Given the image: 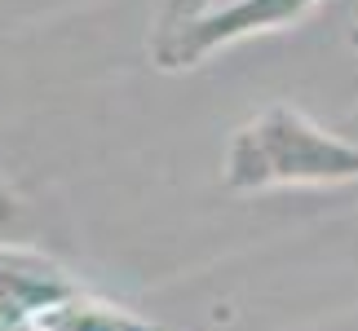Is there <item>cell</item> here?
Listing matches in <instances>:
<instances>
[{
	"instance_id": "1",
	"label": "cell",
	"mask_w": 358,
	"mask_h": 331,
	"mask_svg": "<svg viewBox=\"0 0 358 331\" xmlns=\"http://www.w3.org/2000/svg\"><path fill=\"white\" fill-rule=\"evenodd\" d=\"M226 190H279V186H341L358 182V142L314 124L306 110L274 102L230 137L222 163Z\"/></svg>"
},
{
	"instance_id": "3",
	"label": "cell",
	"mask_w": 358,
	"mask_h": 331,
	"mask_svg": "<svg viewBox=\"0 0 358 331\" xmlns=\"http://www.w3.org/2000/svg\"><path fill=\"white\" fill-rule=\"evenodd\" d=\"M40 331H159L142 318H133L129 309H115V305H98V300H85V296H66L58 300L53 309H45L36 318Z\"/></svg>"
},
{
	"instance_id": "6",
	"label": "cell",
	"mask_w": 358,
	"mask_h": 331,
	"mask_svg": "<svg viewBox=\"0 0 358 331\" xmlns=\"http://www.w3.org/2000/svg\"><path fill=\"white\" fill-rule=\"evenodd\" d=\"M350 40H354V49H358V22H354V31H350Z\"/></svg>"
},
{
	"instance_id": "2",
	"label": "cell",
	"mask_w": 358,
	"mask_h": 331,
	"mask_svg": "<svg viewBox=\"0 0 358 331\" xmlns=\"http://www.w3.org/2000/svg\"><path fill=\"white\" fill-rule=\"evenodd\" d=\"M319 0H226L195 13V18L164 27L150 40V62L159 71H190V66L208 62L217 49H230L248 36H266L296 27Z\"/></svg>"
},
{
	"instance_id": "5",
	"label": "cell",
	"mask_w": 358,
	"mask_h": 331,
	"mask_svg": "<svg viewBox=\"0 0 358 331\" xmlns=\"http://www.w3.org/2000/svg\"><path fill=\"white\" fill-rule=\"evenodd\" d=\"M203 9H208V0H169V5H164V18H159V31L195 18V13H203Z\"/></svg>"
},
{
	"instance_id": "4",
	"label": "cell",
	"mask_w": 358,
	"mask_h": 331,
	"mask_svg": "<svg viewBox=\"0 0 358 331\" xmlns=\"http://www.w3.org/2000/svg\"><path fill=\"white\" fill-rule=\"evenodd\" d=\"M18 221H22V199L0 182V243H9V234L18 230Z\"/></svg>"
}]
</instances>
